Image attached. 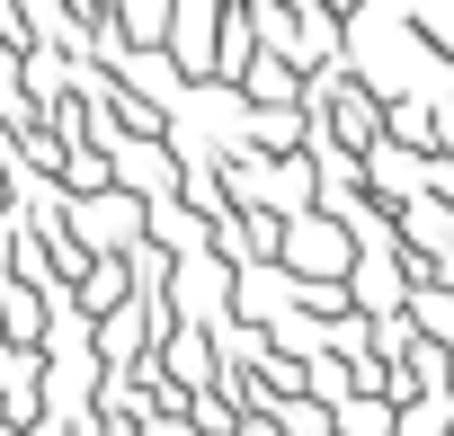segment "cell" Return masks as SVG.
Wrapping results in <instances>:
<instances>
[{
  "label": "cell",
  "mask_w": 454,
  "mask_h": 436,
  "mask_svg": "<svg viewBox=\"0 0 454 436\" xmlns=\"http://www.w3.org/2000/svg\"><path fill=\"white\" fill-rule=\"evenodd\" d=\"M419 321H427V330H454V303H445V294H419Z\"/></svg>",
  "instance_id": "3"
},
{
  "label": "cell",
  "mask_w": 454,
  "mask_h": 436,
  "mask_svg": "<svg viewBox=\"0 0 454 436\" xmlns=\"http://www.w3.org/2000/svg\"><path fill=\"white\" fill-rule=\"evenodd\" d=\"M286 259H294V276H339V268H348V241H339L330 223H303V232L286 241Z\"/></svg>",
  "instance_id": "1"
},
{
  "label": "cell",
  "mask_w": 454,
  "mask_h": 436,
  "mask_svg": "<svg viewBox=\"0 0 454 436\" xmlns=\"http://www.w3.org/2000/svg\"><path fill=\"white\" fill-rule=\"evenodd\" d=\"M250 436H286V427H250Z\"/></svg>",
  "instance_id": "4"
},
{
  "label": "cell",
  "mask_w": 454,
  "mask_h": 436,
  "mask_svg": "<svg viewBox=\"0 0 454 436\" xmlns=\"http://www.w3.org/2000/svg\"><path fill=\"white\" fill-rule=\"evenodd\" d=\"M0 401H10V418H36V347L0 356Z\"/></svg>",
  "instance_id": "2"
}]
</instances>
